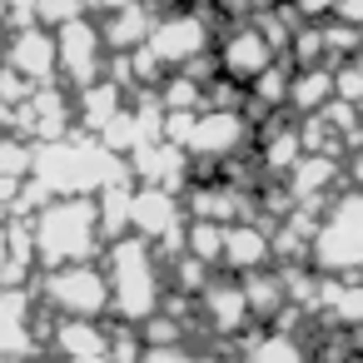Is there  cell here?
<instances>
[{"label": "cell", "instance_id": "obj_28", "mask_svg": "<svg viewBox=\"0 0 363 363\" xmlns=\"http://www.w3.org/2000/svg\"><path fill=\"white\" fill-rule=\"evenodd\" d=\"M16 184H21V179H6V174H0V204L11 199V189H16Z\"/></svg>", "mask_w": 363, "mask_h": 363}, {"label": "cell", "instance_id": "obj_20", "mask_svg": "<svg viewBox=\"0 0 363 363\" xmlns=\"http://www.w3.org/2000/svg\"><path fill=\"white\" fill-rule=\"evenodd\" d=\"M249 363H303V353H298V343L289 333H269L264 343H254Z\"/></svg>", "mask_w": 363, "mask_h": 363}, {"label": "cell", "instance_id": "obj_9", "mask_svg": "<svg viewBox=\"0 0 363 363\" xmlns=\"http://www.w3.org/2000/svg\"><path fill=\"white\" fill-rule=\"evenodd\" d=\"M130 224H135L145 239L179 234V204H174V194H169V189H160V184H145V189H135Z\"/></svg>", "mask_w": 363, "mask_h": 363}, {"label": "cell", "instance_id": "obj_2", "mask_svg": "<svg viewBox=\"0 0 363 363\" xmlns=\"http://www.w3.org/2000/svg\"><path fill=\"white\" fill-rule=\"evenodd\" d=\"M110 298L130 323L155 313L160 279H155V254L145 249V239H120L115 244V254H110Z\"/></svg>", "mask_w": 363, "mask_h": 363}, {"label": "cell", "instance_id": "obj_27", "mask_svg": "<svg viewBox=\"0 0 363 363\" xmlns=\"http://www.w3.org/2000/svg\"><path fill=\"white\" fill-rule=\"evenodd\" d=\"M338 16L353 21V30H358V26H363V0H338Z\"/></svg>", "mask_w": 363, "mask_h": 363}, {"label": "cell", "instance_id": "obj_1", "mask_svg": "<svg viewBox=\"0 0 363 363\" xmlns=\"http://www.w3.org/2000/svg\"><path fill=\"white\" fill-rule=\"evenodd\" d=\"M95 234H100V204L90 199H55L35 219V249L60 269L80 264L95 249Z\"/></svg>", "mask_w": 363, "mask_h": 363}, {"label": "cell", "instance_id": "obj_26", "mask_svg": "<svg viewBox=\"0 0 363 363\" xmlns=\"http://www.w3.org/2000/svg\"><path fill=\"white\" fill-rule=\"evenodd\" d=\"M298 16H323V11H338V0H294Z\"/></svg>", "mask_w": 363, "mask_h": 363}, {"label": "cell", "instance_id": "obj_21", "mask_svg": "<svg viewBox=\"0 0 363 363\" xmlns=\"http://www.w3.org/2000/svg\"><path fill=\"white\" fill-rule=\"evenodd\" d=\"M328 303L343 323H363V289H348V284H328Z\"/></svg>", "mask_w": 363, "mask_h": 363}, {"label": "cell", "instance_id": "obj_12", "mask_svg": "<svg viewBox=\"0 0 363 363\" xmlns=\"http://www.w3.org/2000/svg\"><path fill=\"white\" fill-rule=\"evenodd\" d=\"M269 254H274L269 234H259L254 224H229V234H224V259H229L234 269H244V274H259Z\"/></svg>", "mask_w": 363, "mask_h": 363}, {"label": "cell", "instance_id": "obj_22", "mask_svg": "<svg viewBox=\"0 0 363 363\" xmlns=\"http://www.w3.org/2000/svg\"><path fill=\"white\" fill-rule=\"evenodd\" d=\"M333 95L343 100V105H363V65H338V75H333Z\"/></svg>", "mask_w": 363, "mask_h": 363}, {"label": "cell", "instance_id": "obj_15", "mask_svg": "<svg viewBox=\"0 0 363 363\" xmlns=\"http://www.w3.org/2000/svg\"><path fill=\"white\" fill-rule=\"evenodd\" d=\"M60 348H65V358H100V353H110L105 333L90 328L85 318H65L60 323Z\"/></svg>", "mask_w": 363, "mask_h": 363}, {"label": "cell", "instance_id": "obj_3", "mask_svg": "<svg viewBox=\"0 0 363 363\" xmlns=\"http://www.w3.org/2000/svg\"><path fill=\"white\" fill-rule=\"evenodd\" d=\"M328 274H343L353 279L363 269V194H343L333 204V214L323 219V229L313 234V249H308Z\"/></svg>", "mask_w": 363, "mask_h": 363}, {"label": "cell", "instance_id": "obj_5", "mask_svg": "<svg viewBox=\"0 0 363 363\" xmlns=\"http://www.w3.org/2000/svg\"><path fill=\"white\" fill-rule=\"evenodd\" d=\"M45 294H50V303H55L60 313H70V318H90V313H100V308H105V298H110V284H105L95 269H85V264H70V269L50 274Z\"/></svg>", "mask_w": 363, "mask_h": 363}, {"label": "cell", "instance_id": "obj_13", "mask_svg": "<svg viewBox=\"0 0 363 363\" xmlns=\"http://www.w3.org/2000/svg\"><path fill=\"white\" fill-rule=\"evenodd\" d=\"M204 308H209V318H214V328L219 333H234V328H244V318H249V294H244V284H209L204 289Z\"/></svg>", "mask_w": 363, "mask_h": 363}, {"label": "cell", "instance_id": "obj_17", "mask_svg": "<svg viewBox=\"0 0 363 363\" xmlns=\"http://www.w3.org/2000/svg\"><path fill=\"white\" fill-rule=\"evenodd\" d=\"M224 234H229V224L194 219V224H189V239H184L189 259H199V264H214V259H224Z\"/></svg>", "mask_w": 363, "mask_h": 363}, {"label": "cell", "instance_id": "obj_24", "mask_svg": "<svg viewBox=\"0 0 363 363\" xmlns=\"http://www.w3.org/2000/svg\"><path fill=\"white\" fill-rule=\"evenodd\" d=\"M179 284H184V289H209L204 264H199V259H184V264H179Z\"/></svg>", "mask_w": 363, "mask_h": 363}, {"label": "cell", "instance_id": "obj_6", "mask_svg": "<svg viewBox=\"0 0 363 363\" xmlns=\"http://www.w3.org/2000/svg\"><path fill=\"white\" fill-rule=\"evenodd\" d=\"M100 30L90 26V21H65L60 26V35H55V45H60V70H70V80H80L85 90H90V80H95V70H100Z\"/></svg>", "mask_w": 363, "mask_h": 363}, {"label": "cell", "instance_id": "obj_7", "mask_svg": "<svg viewBox=\"0 0 363 363\" xmlns=\"http://www.w3.org/2000/svg\"><path fill=\"white\" fill-rule=\"evenodd\" d=\"M269 60H274V45H269V35L254 30V26L229 30V40H224V50H219V65H224L229 80H259V75L269 70Z\"/></svg>", "mask_w": 363, "mask_h": 363}, {"label": "cell", "instance_id": "obj_14", "mask_svg": "<svg viewBox=\"0 0 363 363\" xmlns=\"http://www.w3.org/2000/svg\"><path fill=\"white\" fill-rule=\"evenodd\" d=\"M328 100H333V75H323V70H298L294 75V85H289V105L298 110V115H323L328 110Z\"/></svg>", "mask_w": 363, "mask_h": 363}, {"label": "cell", "instance_id": "obj_10", "mask_svg": "<svg viewBox=\"0 0 363 363\" xmlns=\"http://www.w3.org/2000/svg\"><path fill=\"white\" fill-rule=\"evenodd\" d=\"M11 60H16V75H30V90H35V80L45 85V80L60 70V45H55V35H45V30H26V35H16Z\"/></svg>", "mask_w": 363, "mask_h": 363}, {"label": "cell", "instance_id": "obj_23", "mask_svg": "<svg viewBox=\"0 0 363 363\" xmlns=\"http://www.w3.org/2000/svg\"><path fill=\"white\" fill-rule=\"evenodd\" d=\"M323 50H328V45H323V30H308V26H303V30H298V40H294L298 65H303V70H313V60H318Z\"/></svg>", "mask_w": 363, "mask_h": 363}, {"label": "cell", "instance_id": "obj_19", "mask_svg": "<svg viewBox=\"0 0 363 363\" xmlns=\"http://www.w3.org/2000/svg\"><path fill=\"white\" fill-rule=\"evenodd\" d=\"M244 294H249V313H254V318H269V313L284 303V279L249 274V279H244Z\"/></svg>", "mask_w": 363, "mask_h": 363}, {"label": "cell", "instance_id": "obj_25", "mask_svg": "<svg viewBox=\"0 0 363 363\" xmlns=\"http://www.w3.org/2000/svg\"><path fill=\"white\" fill-rule=\"evenodd\" d=\"M145 363H194V358H189L184 348H150Z\"/></svg>", "mask_w": 363, "mask_h": 363}, {"label": "cell", "instance_id": "obj_8", "mask_svg": "<svg viewBox=\"0 0 363 363\" xmlns=\"http://www.w3.org/2000/svg\"><path fill=\"white\" fill-rule=\"evenodd\" d=\"M239 140H244V120L234 110H204V115H194V125L184 135V150L219 160V155H234Z\"/></svg>", "mask_w": 363, "mask_h": 363}, {"label": "cell", "instance_id": "obj_18", "mask_svg": "<svg viewBox=\"0 0 363 363\" xmlns=\"http://www.w3.org/2000/svg\"><path fill=\"white\" fill-rule=\"evenodd\" d=\"M80 100H85V125H90V130H110V120L120 115V90H115V80H110V85H90Z\"/></svg>", "mask_w": 363, "mask_h": 363}, {"label": "cell", "instance_id": "obj_11", "mask_svg": "<svg viewBox=\"0 0 363 363\" xmlns=\"http://www.w3.org/2000/svg\"><path fill=\"white\" fill-rule=\"evenodd\" d=\"M150 35H155V26H150V11L140 6V0H135V6H120V11L105 21V45H115L120 55L150 45Z\"/></svg>", "mask_w": 363, "mask_h": 363}, {"label": "cell", "instance_id": "obj_4", "mask_svg": "<svg viewBox=\"0 0 363 363\" xmlns=\"http://www.w3.org/2000/svg\"><path fill=\"white\" fill-rule=\"evenodd\" d=\"M160 65H189L194 55H204L209 50V26L199 21V16H164V21H155V35H150V45H145Z\"/></svg>", "mask_w": 363, "mask_h": 363}, {"label": "cell", "instance_id": "obj_16", "mask_svg": "<svg viewBox=\"0 0 363 363\" xmlns=\"http://www.w3.org/2000/svg\"><path fill=\"white\" fill-rule=\"evenodd\" d=\"M26 348H30V333H26L21 298H0V358H21Z\"/></svg>", "mask_w": 363, "mask_h": 363}, {"label": "cell", "instance_id": "obj_29", "mask_svg": "<svg viewBox=\"0 0 363 363\" xmlns=\"http://www.w3.org/2000/svg\"><path fill=\"white\" fill-rule=\"evenodd\" d=\"M70 363H115L110 353H100V358H70Z\"/></svg>", "mask_w": 363, "mask_h": 363}]
</instances>
